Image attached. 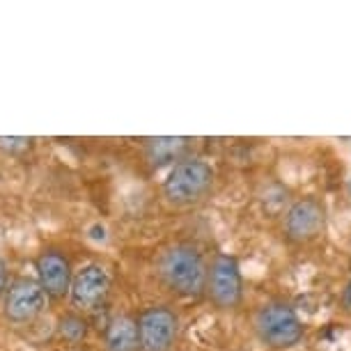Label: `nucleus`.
Instances as JSON below:
<instances>
[{"label": "nucleus", "mask_w": 351, "mask_h": 351, "mask_svg": "<svg viewBox=\"0 0 351 351\" xmlns=\"http://www.w3.org/2000/svg\"><path fill=\"white\" fill-rule=\"evenodd\" d=\"M156 269L163 285L175 294L186 296V299L204 294L209 264L200 248L191 243H172L158 255Z\"/></svg>", "instance_id": "obj_1"}, {"label": "nucleus", "mask_w": 351, "mask_h": 351, "mask_svg": "<svg viewBox=\"0 0 351 351\" xmlns=\"http://www.w3.org/2000/svg\"><path fill=\"white\" fill-rule=\"evenodd\" d=\"M214 180L216 172L207 161L186 156L170 168L161 191L165 202L175 204V207H189V204L200 202L209 193L211 186H214Z\"/></svg>", "instance_id": "obj_2"}, {"label": "nucleus", "mask_w": 351, "mask_h": 351, "mask_svg": "<svg viewBox=\"0 0 351 351\" xmlns=\"http://www.w3.org/2000/svg\"><path fill=\"white\" fill-rule=\"evenodd\" d=\"M255 330L260 340L271 349H291L303 337V324L299 315L285 301L267 303L257 310Z\"/></svg>", "instance_id": "obj_3"}, {"label": "nucleus", "mask_w": 351, "mask_h": 351, "mask_svg": "<svg viewBox=\"0 0 351 351\" xmlns=\"http://www.w3.org/2000/svg\"><path fill=\"white\" fill-rule=\"evenodd\" d=\"M49 299L35 278H14L3 294V315L14 326H28L46 313Z\"/></svg>", "instance_id": "obj_4"}, {"label": "nucleus", "mask_w": 351, "mask_h": 351, "mask_svg": "<svg viewBox=\"0 0 351 351\" xmlns=\"http://www.w3.org/2000/svg\"><path fill=\"white\" fill-rule=\"evenodd\" d=\"M112 289V278L110 271L99 262H90L83 264L81 269L74 271V278H71V287H69V296L76 313H95L106 303Z\"/></svg>", "instance_id": "obj_5"}, {"label": "nucleus", "mask_w": 351, "mask_h": 351, "mask_svg": "<svg viewBox=\"0 0 351 351\" xmlns=\"http://www.w3.org/2000/svg\"><path fill=\"white\" fill-rule=\"evenodd\" d=\"M211 303L221 310H234L243 299V276L237 257L218 253L209 264L207 287Z\"/></svg>", "instance_id": "obj_6"}, {"label": "nucleus", "mask_w": 351, "mask_h": 351, "mask_svg": "<svg viewBox=\"0 0 351 351\" xmlns=\"http://www.w3.org/2000/svg\"><path fill=\"white\" fill-rule=\"evenodd\" d=\"M141 351H170L180 335V317L168 306H147L136 317Z\"/></svg>", "instance_id": "obj_7"}, {"label": "nucleus", "mask_w": 351, "mask_h": 351, "mask_svg": "<svg viewBox=\"0 0 351 351\" xmlns=\"http://www.w3.org/2000/svg\"><path fill=\"white\" fill-rule=\"evenodd\" d=\"M35 271L39 287L44 289L46 299L49 301H62L69 296L71 278H74V267L67 253L58 248H46L37 255L35 260Z\"/></svg>", "instance_id": "obj_8"}, {"label": "nucleus", "mask_w": 351, "mask_h": 351, "mask_svg": "<svg viewBox=\"0 0 351 351\" xmlns=\"http://www.w3.org/2000/svg\"><path fill=\"white\" fill-rule=\"evenodd\" d=\"M326 225V207L317 197H301L285 216V232L291 241H313Z\"/></svg>", "instance_id": "obj_9"}, {"label": "nucleus", "mask_w": 351, "mask_h": 351, "mask_svg": "<svg viewBox=\"0 0 351 351\" xmlns=\"http://www.w3.org/2000/svg\"><path fill=\"white\" fill-rule=\"evenodd\" d=\"M191 147V138L184 136H156V138H145L143 149L145 158L152 168H163V165L186 158V152Z\"/></svg>", "instance_id": "obj_10"}, {"label": "nucleus", "mask_w": 351, "mask_h": 351, "mask_svg": "<svg viewBox=\"0 0 351 351\" xmlns=\"http://www.w3.org/2000/svg\"><path fill=\"white\" fill-rule=\"evenodd\" d=\"M106 351H141L138 344V324L129 313L112 315L104 328Z\"/></svg>", "instance_id": "obj_11"}, {"label": "nucleus", "mask_w": 351, "mask_h": 351, "mask_svg": "<svg viewBox=\"0 0 351 351\" xmlns=\"http://www.w3.org/2000/svg\"><path fill=\"white\" fill-rule=\"evenodd\" d=\"M56 333L64 342L78 344V342H83L85 337H88V333H90V322L85 319V315L76 313V310H67V313H62L60 319H58Z\"/></svg>", "instance_id": "obj_12"}, {"label": "nucleus", "mask_w": 351, "mask_h": 351, "mask_svg": "<svg viewBox=\"0 0 351 351\" xmlns=\"http://www.w3.org/2000/svg\"><path fill=\"white\" fill-rule=\"evenodd\" d=\"M32 143L35 141L25 136H0V152L10 156H21L32 147Z\"/></svg>", "instance_id": "obj_13"}, {"label": "nucleus", "mask_w": 351, "mask_h": 351, "mask_svg": "<svg viewBox=\"0 0 351 351\" xmlns=\"http://www.w3.org/2000/svg\"><path fill=\"white\" fill-rule=\"evenodd\" d=\"M8 285H10V269H8V264H5L3 257H0V299H3Z\"/></svg>", "instance_id": "obj_14"}, {"label": "nucleus", "mask_w": 351, "mask_h": 351, "mask_svg": "<svg viewBox=\"0 0 351 351\" xmlns=\"http://www.w3.org/2000/svg\"><path fill=\"white\" fill-rule=\"evenodd\" d=\"M342 306L351 313V280L347 282V287H344V291H342Z\"/></svg>", "instance_id": "obj_15"}, {"label": "nucleus", "mask_w": 351, "mask_h": 351, "mask_svg": "<svg viewBox=\"0 0 351 351\" xmlns=\"http://www.w3.org/2000/svg\"><path fill=\"white\" fill-rule=\"evenodd\" d=\"M349 193H351V180H349Z\"/></svg>", "instance_id": "obj_16"}]
</instances>
